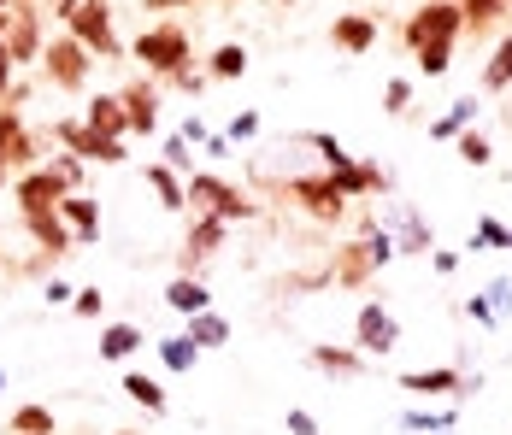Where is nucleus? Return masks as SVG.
Returning a JSON list of instances; mask_svg holds the SVG:
<instances>
[{"instance_id": "16", "label": "nucleus", "mask_w": 512, "mask_h": 435, "mask_svg": "<svg viewBox=\"0 0 512 435\" xmlns=\"http://www.w3.org/2000/svg\"><path fill=\"white\" fill-rule=\"evenodd\" d=\"M83 124L101 130V136H118V142L130 136V118H124V100L118 95H95L89 100V112H83Z\"/></svg>"}, {"instance_id": "13", "label": "nucleus", "mask_w": 512, "mask_h": 435, "mask_svg": "<svg viewBox=\"0 0 512 435\" xmlns=\"http://www.w3.org/2000/svg\"><path fill=\"white\" fill-rule=\"evenodd\" d=\"M330 42L342 53H371L377 48V18H365V12H342L336 24H330Z\"/></svg>"}, {"instance_id": "40", "label": "nucleus", "mask_w": 512, "mask_h": 435, "mask_svg": "<svg viewBox=\"0 0 512 435\" xmlns=\"http://www.w3.org/2000/svg\"><path fill=\"white\" fill-rule=\"evenodd\" d=\"M383 106H389V112L401 118V112L412 106V83H401V77H395V83H389V100H383Z\"/></svg>"}, {"instance_id": "27", "label": "nucleus", "mask_w": 512, "mask_h": 435, "mask_svg": "<svg viewBox=\"0 0 512 435\" xmlns=\"http://www.w3.org/2000/svg\"><path fill=\"white\" fill-rule=\"evenodd\" d=\"M59 424H53V412L48 406H18L12 412V435H53Z\"/></svg>"}, {"instance_id": "29", "label": "nucleus", "mask_w": 512, "mask_h": 435, "mask_svg": "<svg viewBox=\"0 0 512 435\" xmlns=\"http://www.w3.org/2000/svg\"><path fill=\"white\" fill-rule=\"evenodd\" d=\"M412 59H418V71H424V77H442V71L454 65V42H430V48H412Z\"/></svg>"}, {"instance_id": "25", "label": "nucleus", "mask_w": 512, "mask_h": 435, "mask_svg": "<svg viewBox=\"0 0 512 435\" xmlns=\"http://www.w3.org/2000/svg\"><path fill=\"white\" fill-rule=\"evenodd\" d=\"M312 365L318 371H336V377H354L359 365H365V353L359 347H312Z\"/></svg>"}, {"instance_id": "3", "label": "nucleus", "mask_w": 512, "mask_h": 435, "mask_svg": "<svg viewBox=\"0 0 512 435\" xmlns=\"http://www.w3.org/2000/svg\"><path fill=\"white\" fill-rule=\"evenodd\" d=\"M130 53H136L154 77H177V71L189 65V36H183V24H154V30L136 36Z\"/></svg>"}, {"instance_id": "2", "label": "nucleus", "mask_w": 512, "mask_h": 435, "mask_svg": "<svg viewBox=\"0 0 512 435\" xmlns=\"http://www.w3.org/2000/svg\"><path fill=\"white\" fill-rule=\"evenodd\" d=\"M89 65H95V53L83 48L71 30L53 36V42H42V71H48L53 89H65V95H77V89L89 83Z\"/></svg>"}, {"instance_id": "15", "label": "nucleus", "mask_w": 512, "mask_h": 435, "mask_svg": "<svg viewBox=\"0 0 512 435\" xmlns=\"http://www.w3.org/2000/svg\"><path fill=\"white\" fill-rule=\"evenodd\" d=\"M118 100H124L130 136H154V130H159V95H154V89H148V83H130Z\"/></svg>"}, {"instance_id": "6", "label": "nucleus", "mask_w": 512, "mask_h": 435, "mask_svg": "<svg viewBox=\"0 0 512 435\" xmlns=\"http://www.w3.org/2000/svg\"><path fill=\"white\" fill-rule=\"evenodd\" d=\"M53 136L71 147L77 159H101V165H124V159H130V147L118 142V136H101V130H89V124H59Z\"/></svg>"}, {"instance_id": "41", "label": "nucleus", "mask_w": 512, "mask_h": 435, "mask_svg": "<svg viewBox=\"0 0 512 435\" xmlns=\"http://www.w3.org/2000/svg\"><path fill=\"white\" fill-rule=\"evenodd\" d=\"M259 136V112H236V124H230V142H248Z\"/></svg>"}, {"instance_id": "37", "label": "nucleus", "mask_w": 512, "mask_h": 435, "mask_svg": "<svg viewBox=\"0 0 512 435\" xmlns=\"http://www.w3.org/2000/svg\"><path fill=\"white\" fill-rule=\"evenodd\" d=\"M159 165H171V171L183 177V171H189V142H183V136H171V142H165V159H159Z\"/></svg>"}, {"instance_id": "7", "label": "nucleus", "mask_w": 512, "mask_h": 435, "mask_svg": "<svg viewBox=\"0 0 512 435\" xmlns=\"http://www.w3.org/2000/svg\"><path fill=\"white\" fill-rule=\"evenodd\" d=\"M12 194H18V212L30 218V212H53L71 189L53 177V165H36V171H24V177H18V189H12Z\"/></svg>"}, {"instance_id": "12", "label": "nucleus", "mask_w": 512, "mask_h": 435, "mask_svg": "<svg viewBox=\"0 0 512 435\" xmlns=\"http://www.w3.org/2000/svg\"><path fill=\"white\" fill-rule=\"evenodd\" d=\"M218 247H224V218H218V212H206V218H195V230H189V242H183V271L195 277V265L212 259Z\"/></svg>"}, {"instance_id": "26", "label": "nucleus", "mask_w": 512, "mask_h": 435, "mask_svg": "<svg viewBox=\"0 0 512 435\" xmlns=\"http://www.w3.org/2000/svg\"><path fill=\"white\" fill-rule=\"evenodd\" d=\"M242 71H248V48H236V42H230V48H218L212 59H206V77H218V83H236Z\"/></svg>"}, {"instance_id": "31", "label": "nucleus", "mask_w": 512, "mask_h": 435, "mask_svg": "<svg viewBox=\"0 0 512 435\" xmlns=\"http://www.w3.org/2000/svg\"><path fill=\"white\" fill-rule=\"evenodd\" d=\"M471 112H477V100H471V95H465V100H454V112H448V118L436 124V136H442V142H454V136H460L465 124H471Z\"/></svg>"}, {"instance_id": "10", "label": "nucleus", "mask_w": 512, "mask_h": 435, "mask_svg": "<svg viewBox=\"0 0 512 435\" xmlns=\"http://www.w3.org/2000/svg\"><path fill=\"white\" fill-rule=\"evenodd\" d=\"M59 218L71 224V236L77 242H101V200L83 189H71L65 200H59Z\"/></svg>"}, {"instance_id": "38", "label": "nucleus", "mask_w": 512, "mask_h": 435, "mask_svg": "<svg viewBox=\"0 0 512 435\" xmlns=\"http://www.w3.org/2000/svg\"><path fill=\"white\" fill-rule=\"evenodd\" d=\"M471 247H507V224L483 218V224H477V242H471Z\"/></svg>"}, {"instance_id": "32", "label": "nucleus", "mask_w": 512, "mask_h": 435, "mask_svg": "<svg viewBox=\"0 0 512 435\" xmlns=\"http://www.w3.org/2000/svg\"><path fill=\"white\" fill-rule=\"evenodd\" d=\"M307 142L318 147V159H324L330 171H348V165H354V159H348V147L336 142V136H307Z\"/></svg>"}, {"instance_id": "44", "label": "nucleus", "mask_w": 512, "mask_h": 435, "mask_svg": "<svg viewBox=\"0 0 512 435\" xmlns=\"http://www.w3.org/2000/svg\"><path fill=\"white\" fill-rule=\"evenodd\" d=\"M6 18H12V0H0V36H6Z\"/></svg>"}, {"instance_id": "11", "label": "nucleus", "mask_w": 512, "mask_h": 435, "mask_svg": "<svg viewBox=\"0 0 512 435\" xmlns=\"http://www.w3.org/2000/svg\"><path fill=\"white\" fill-rule=\"evenodd\" d=\"M289 189H295V200L307 206L312 218H342V194L330 183V171H324V177H295Z\"/></svg>"}, {"instance_id": "5", "label": "nucleus", "mask_w": 512, "mask_h": 435, "mask_svg": "<svg viewBox=\"0 0 512 435\" xmlns=\"http://www.w3.org/2000/svg\"><path fill=\"white\" fill-rule=\"evenodd\" d=\"M465 24V12L454 0H430V6H418L407 18V48H430V42H454Z\"/></svg>"}, {"instance_id": "21", "label": "nucleus", "mask_w": 512, "mask_h": 435, "mask_svg": "<svg viewBox=\"0 0 512 435\" xmlns=\"http://www.w3.org/2000/svg\"><path fill=\"white\" fill-rule=\"evenodd\" d=\"M189 341H195L201 353H212V347H224V341H230V324L206 306V312H195V318H189Z\"/></svg>"}, {"instance_id": "48", "label": "nucleus", "mask_w": 512, "mask_h": 435, "mask_svg": "<svg viewBox=\"0 0 512 435\" xmlns=\"http://www.w3.org/2000/svg\"><path fill=\"white\" fill-rule=\"evenodd\" d=\"M118 435H130V430H118Z\"/></svg>"}, {"instance_id": "46", "label": "nucleus", "mask_w": 512, "mask_h": 435, "mask_svg": "<svg viewBox=\"0 0 512 435\" xmlns=\"http://www.w3.org/2000/svg\"><path fill=\"white\" fill-rule=\"evenodd\" d=\"M0 388H6V371H0Z\"/></svg>"}, {"instance_id": "24", "label": "nucleus", "mask_w": 512, "mask_h": 435, "mask_svg": "<svg viewBox=\"0 0 512 435\" xmlns=\"http://www.w3.org/2000/svg\"><path fill=\"white\" fill-rule=\"evenodd\" d=\"M159 359H165V371H171V377H183V371H195L201 347H195L189 336H165V341H159Z\"/></svg>"}, {"instance_id": "19", "label": "nucleus", "mask_w": 512, "mask_h": 435, "mask_svg": "<svg viewBox=\"0 0 512 435\" xmlns=\"http://www.w3.org/2000/svg\"><path fill=\"white\" fill-rule=\"evenodd\" d=\"M95 353L118 365V359L142 353V330H136V324H106V330H101V341H95Z\"/></svg>"}, {"instance_id": "23", "label": "nucleus", "mask_w": 512, "mask_h": 435, "mask_svg": "<svg viewBox=\"0 0 512 435\" xmlns=\"http://www.w3.org/2000/svg\"><path fill=\"white\" fill-rule=\"evenodd\" d=\"M118 383H124V394H130V400H136L142 412H165V388H159L154 377H148V371H124Z\"/></svg>"}, {"instance_id": "34", "label": "nucleus", "mask_w": 512, "mask_h": 435, "mask_svg": "<svg viewBox=\"0 0 512 435\" xmlns=\"http://www.w3.org/2000/svg\"><path fill=\"white\" fill-rule=\"evenodd\" d=\"M283 430L289 435H318V418H312L307 406H289V412H283Z\"/></svg>"}, {"instance_id": "18", "label": "nucleus", "mask_w": 512, "mask_h": 435, "mask_svg": "<svg viewBox=\"0 0 512 435\" xmlns=\"http://www.w3.org/2000/svg\"><path fill=\"white\" fill-rule=\"evenodd\" d=\"M165 306H171V312H183V318H195V312H206V306H212V289H206V283H195V277L183 271V277L165 289Z\"/></svg>"}, {"instance_id": "4", "label": "nucleus", "mask_w": 512, "mask_h": 435, "mask_svg": "<svg viewBox=\"0 0 512 435\" xmlns=\"http://www.w3.org/2000/svg\"><path fill=\"white\" fill-rule=\"evenodd\" d=\"M183 194H189L195 206H206V212H218L224 224H230V218H254L259 212L248 194H236L224 177H206V171H189V177H183Z\"/></svg>"}, {"instance_id": "49", "label": "nucleus", "mask_w": 512, "mask_h": 435, "mask_svg": "<svg viewBox=\"0 0 512 435\" xmlns=\"http://www.w3.org/2000/svg\"><path fill=\"white\" fill-rule=\"evenodd\" d=\"M283 6H289V0H283Z\"/></svg>"}, {"instance_id": "36", "label": "nucleus", "mask_w": 512, "mask_h": 435, "mask_svg": "<svg viewBox=\"0 0 512 435\" xmlns=\"http://www.w3.org/2000/svg\"><path fill=\"white\" fill-rule=\"evenodd\" d=\"M460 12L471 18V24H495V18H501V0H465Z\"/></svg>"}, {"instance_id": "45", "label": "nucleus", "mask_w": 512, "mask_h": 435, "mask_svg": "<svg viewBox=\"0 0 512 435\" xmlns=\"http://www.w3.org/2000/svg\"><path fill=\"white\" fill-rule=\"evenodd\" d=\"M0 189H6V165H0Z\"/></svg>"}, {"instance_id": "47", "label": "nucleus", "mask_w": 512, "mask_h": 435, "mask_svg": "<svg viewBox=\"0 0 512 435\" xmlns=\"http://www.w3.org/2000/svg\"><path fill=\"white\" fill-rule=\"evenodd\" d=\"M507 247H512V230H507Z\"/></svg>"}, {"instance_id": "17", "label": "nucleus", "mask_w": 512, "mask_h": 435, "mask_svg": "<svg viewBox=\"0 0 512 435\" xmlns=\"http://www.w3.org/2000/svg\"><path fill=\"white\" fill-rule=\"evenodd\" d=\"M24 224H30V236H36V242L48 247V253H71V247H77V236H71V224L59 218V206H53V212H30Z\"/></svg>"}, {"instance_id": "30", "label": "nucleus", "mask_w": 512, "mask_h": 435, "mask_svg": "<svg viewBox=\"0 0 512 435\" xmlns=\"http://www.w3.org/2000/svg\"><path fill=\"white\" fill-rule=\"evenodd\" d=\"M454 147H460V159H465V165H489V159H495V147L483 142L477 130H460V136H454Z\"/></svg>"}, {"instance_id": "14", "label": "nucleus", "mask_w": 512, "mask_h": 435, "mask_svg": "<svg viewBox=\"0 0 512 435\" xmlns=\"http://www.w3.org/2000/svg\"><path fill=\"white\" fill-rule=\"evenodd\" d=\"M6 53H12V65H24V59H42V36H36V12L24 6V12H12L6 18Z\"/></svg>"}, {"instance_id": "33", "label": "nucleus", "mask_w": 512, "mask_h": 435, "mask_svg": "<svg viewBox=\"0 0 512 435\" xmlns=\"http://www.w3.org/2000/svg\"><path fill=\"white\" fill-rule=\"evenodd\" d=\"M53 177H59V183H65V189H83V159H77V153H71V147H65V153H59V159H53Z\"/></svg>"}, {"instance_id": "35", "label": "nucleus", "mask_w": 512, "mask_h": 435, "mask_svg": "<svg viewBox=\"0 0 512 435\" xmlns=\"http://www.w3.org/2000/svg\"><path fill=\"white\" fill-rule=\"evenodd\" d=\"M101 306H106L101 289H77L71 294V312H77V318H101Z\"/></svg>"}, {"instance_id": "43", "label": "nucleus", "mask_w": 512, "mask_h": 435, "mask_svg": "<svg viewBox=\"0 0 512 435\" xmlns=\"http://www.w3.org/2000/svg\"><path fill=\"white\" fill-rule=\"evenodd\" d=\"M154 12H171V6H195V0H148Z\"/></svg>"}, {"instance_id": "28", "label": "nucleus", "mask_w": 512, "mask_h": 435, "mask_svg": "<svg viewBox=\"0 0 512 435\" xmlns=\"http://www.w3.org/2000/svg\"><path fill=\"white\" fill-rule=\"evenodd\" d=\"M483 89L489 95H501V89H512V36L495 48V59H489V71H483Z\"/></svg>"}, {"instance_id": "8", "label": "nucleus", "mask_w": 512, "mask_h": 435, "mask_svg": "<svg viewBox=\"0 0 512 435\" xmlns=\"http://www.w3.org/2000/svg\"><path fill=\"white\" fill-rule=\"evenodd\" d=\"M395 341H401V330H395V318H389L383 306H359V318H354V347L365 353V359H383Z\"/></svg>"}, {"instance_id": "1", "label": "nucleus", "mask_w": 512, "mask_h": 435, "mask_svg": "<svg viewBox=\"0 0 512 435\" xmlns=\"http://www.w3.org/2000/svg\"><path fill=\"white\" fill-rule=\"evenodd\" d=\"M53 12L65 18V30L95 53V59H124L118 36H112V6H106V0H59Z\"/></svg>"}, {"instance_id": "9", "label": "nucleus", "mask_w": 512, "mask_h": 435, "mask_svg": "<svg viewBox=\"0 0 512 435\" xmlns=\"http://www.w3.org/2000/svg\"><path fill=\"white\" fill-rule=\"evenodd\" d=\"M0 165L6 171H36V142H30V130L18 124L12 106H0Z\"/></svg>"}, {"instance_id": "22", "label": "nucleus", "mask_w": 512, "mask_h": 435, "mask_svg": "<svg viewBox=\"0 0 512 435\" xmlns=\"http://www.w3.org/2000/svg\"><path fill=\"white\" fill-rule=\"evenodd\" d=\"M148 183H154V194H159V206H165V212H183V206H189L183 177H177L171 165H148Z\"/></svg>"}, {"instance_id": "20", "label": "nucleus", "mask_w": 512, "mask_h": 435, "mask_svg": "<svg viewBox=\"0 0 512 435\" xmlns=\"http://www.w3.org/2000/svg\"><path fill=\"white\" fill-rule=\"evenodd\" d=\"M401 388H407V394H454V388H460V371H454V365L407 371V377H401Z\"/></svg>"}, {"instance_id": "39", "label": "nucleus", "mask_w": 512, "mask_h": 435, "mask_svg": "<svg viewBox=\"0 0 512 435\" xmlns=\"http://www.w3.org/2000/svg\"><path fill=\"white\" fill-rule=\"evenodd\" d=\"M430 242H436V236H430V224H407V242H395V247H401V253H424Z\"/></svg>"}, {"instance_id": "42", "label": "nucleus", "mask_w": 512, "mask_h": 435, "mask_svg": "<svg viewBox=\"0 0 512 435\" xmlns=\"http://www.w3.org/2000/svg\"><path fill=\"white\" fill-rule=\"evenodd\" d=\"M71 294H77L71 283H48V300H53V306H71Z\"/></svg>"}]
</instances>
